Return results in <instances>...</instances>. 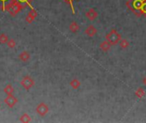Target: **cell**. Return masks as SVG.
<instances>
[{
	"mask_svg": "<svg viewBox=\"0 0 146 123\" xmlns=\"http://www.w3.org/2000/svg\"><path fill=\"white\" fill-rule=\"evenodd\" d=\"M145 0H128L127 2V8L138 17H140L142 15L141 13V7Z\"/></svg>",
	"mask_w": 146,
	"mask_h": 123,
	"instance_id": "6da1fadb",
	"label": "cell"
},
{
	"mask_svg": "<svg viewBox=\"0 0 146 123\" xmlns=\"http://www.w3.org/2000/svg\"><path fill=\"white\" fill-rule=\"evenodd\" d=\"M121 39V35L115 29L113 28L107 35H106V40L111 45H117Z\"/></svg>",
	"mask_w": 146,
	"mask_h": 123,
	"instance_id": "7a4b0ae2",
	"label": "cell"
},
{
	"mask_svg": "<svg viewBox=\"0 0 146 123\" xmlns=\"http://www.w3.org/2000/svg\"><path fill=\"white\" fill-rule=\"evenodd\" d=\"M22 9H23V6H22L20 3H18V2L15 0V1L9 7V9H7V11L9 12L11 15H15L18 14Z\"/></svg>",
	"mask_w": 146,
	"mask_h": 123,
	"instance_id": "3957f363",
	"label": "cell"
},
{
	"mask_svg": "<svg viewBox=\"0 0 146 123\" xmlns=\"http://www.w3.org/2000/svg\"><path fill=\"white\" fill-rule=\"evenodd\" d=\"M21 85L25 90L29 91L34 86V80L30 76H24L21 81Z\"/></svg>",
	"mask_w": 146,
	"mask_h": 123,
	"instance_id": "277c9868",
	"label": "cell"
},
{
	"mask_svg": "<svg viewBox=\"0 0 146 123\" xmlns=\"http://www.w3.org/2000/svg\"><path fill=\"white\" fill-rule=\"evenodd\" d=\"M36 112H37L40 116H44L47 115V113L49 112V107H48L47 104H45L44 103H40V104H38V106L36 107Z\"/></svg>",
	"mask_w": 146,
	"mask_h": 123,
	"instance_id": "5b68a950",
	"label": "cell"
},
{
	"mask_svg": "<svg viewBox=\"0 0 146 123\" xmlns=\"http://www.w3.org/2000/svg\"><path fill=\"white\" fill-rule=\"evenodd\" d=\"M3 101L9 108H13L18 103V99L13 95H9Z\"/></svg>",
	"mask_w": 146,
	"mask_h": 123,
	"instance_id": "8992f818",
	"label": "cell"
},
{
	"mask_svg": "<svg viewBox=\"0 0 146 123\" xmlns=\"http://www.w3.org/2000/svg\"><path fill=\"white\" fill-rule=\"evenodd\" d=\"M37 15H38L37 11H36L33 8H32V9H31V11L28 13V15H27V17H26V21H27V23L31 24V23L36 19Z\"/></svg>",
	"mask_w": 146,
	"mask_h": 123,
	"instance_id": "52a82bcc",
	"label": "cell"
},
{
	"mask_svg": "<svg viewBox=\"0 0 146 123\" xmlns=\"http://www.w3.org/2000/svg\"><path fill=\"white\" fill-rule=\"evenodd\" d=\"M97 33H98L97 28H96L94 26H92V25L88 26L87 28L85 30V33H86L88 37H93V36H95V35L97 34Z\"/></svg>",
	"mask_w": 146,
	"mask_h": 123,
	"instance_id": "ba28073f",
	"label": "cell"
},
{
	"mask_svg": "<svg viewBox=\"0 0 146 123\" xmlns=\"http://www.w3.org/2000/svg\"><path fill=\"white\" fill-rule=\"evenodd\" d=\"M15 0H0V9L4 11L9 9V7L15 2Z\"/></svg>",
	"mask_w": 146,
	"mask_h": 123,
	"instance_id": "9c48e42d",
	"label": "cell"
},
{
	"mask_svg": "<svg viewBox=\"0 0 146 123\" xmlns=\"http://www.w3.org/2000/svg\"><path fill=\"white\" fill-rule=\"evenodd\" d=\"M98 15V13L94 9H90L86 13V16L90 20V21H94Z\"/></svg>",
	"mask_w": 146,
	"mask_h": 123,
	"instance_id": "30bf717a",
	"label": "cell"
},
{
	"mask_svg": "<svg viewBox=\"0 0 146 123\" xmlns=\"http://www.w3.org/2000/svg\"><path fill=\"white\" fill-rule=\"evenodd\" d=\"M19 57V59H20L21 61L26 62H27V61L30 59V54H29L28 51H23L22 52H21V53L19 54V57Z\"/></svg>",
	"mask_w": 146,
	"mask_h": 123,
	"instance_id": "8fae6325",
	"label": "cell"
},
{
	"mask_svg": "<svg viewBox=\"0 0 146 123\" xmlns=\"http://www.w3.org/2000/svg\"><path fill=\"white\" fill-rule=\"evenodd\" d=\"M112 45L107 41V40H105V41H104V42H102L101 44H100V45H99V47H100V49L104 51V52H107V51H109L110 50V47H111Z\"/></svg>",
	"mask_w": 146,
	"mask_h": 123,
	"instance_id": "7c38bea8",
	"label": "cell"
},
{
	"mask_svg": "<svg viewBox=\"0 0 146 123\" xmlns=\"http://www.w3.org/2000/svg\"><path fill=\"white\" fill-rule=\"evenodd\" d=\"M69 30H70V32L75 33L80 30V26L77 24L76 21H72L69 25Z\"/></svg>",
	"mask_w": 146,
	"mask_h": 123,
	"instance_id": "4fadbf2b",
	"label": "cell"
},
{
	"mask_svg": "<svg viewBox=\"0 0 146 123\" xmlns=\"http://www.w3.org/2000/svg\"><path fill=\"white\" fill-rule=\"evenodd\" d=\"M80 85H81L80 81L79 80H77V79H74V80H72L70 81V86H71L73 89H74V90L78 89V88L80 86Z\"/></svg>",
	"mask_w": 146,
	"mask_h": 123,
	"instance_id": "5bb4252c",
	"label": "cell"
},
{
	"mask_svg": "<svg viewBox=\"0 0 146 123\" xmlns=\"http://www.w3.org/2000/svg\"><path fill=\"white\" fill-rule=\"evenodd\" d=\"M31 117H30V116L28 115V114H27V113H25V114H23V115H21V117H20V122H23V123H28V122H31Z\"/></svg>",
	"mask_w": 146,
	"mask_h": 123,
	"instance_id": "9a60e30c",
	"label": "cell"
},
{
	"mask_svg": "<svg viewBox=\"0 0 146 123\" xmlns=\"http://www.w3.org/2000/svg\"><path fill=\"white\" fill-rule=\"evenodd\" d=\"M135 95H136V97L139 98H143L145 97V90H144L142 87H140V88H139V89L135 92Z\"/></svg>",
	"mask_w": 146,
	"mask_h": 123,
	"instance_id": "2e32d148",
	"label": "cell"
},
{
	"mask_svg": "<svg viewBox=\"0 0 146 123\" xmlns=\"http://www.w3.org/2000/svg\"><path fill=\"white\" fill-rule=\"evenodd\" d=\"M4 92L9 96V95H13L14 93V87L11 85H8L4 87Z\"/></svg>",
	"mask_w": 146,
	"mask_h": 123,
	"instance_id": "e0dca14e",
	"label": "cell"
},
{
	"mask_svg": "<svg viewBox=\"0 0 146 123\" xmlns=\"http://www.w3.org/2000/svg\"><path fill=\"white\" fill-rule=\"evenodd\" d=\"M119 43H120V46L122 49H127L129 47V42L127 39H121Z\"/></svg>",
	"mask_w": 146,
	"mask_h": 123,
	"instance_id": "ac0fdd59",
	"label": "cell"
},
{
	"mask_svg": "<svg viewBox=\"0 0 146 123\" xmlns=\"http://www.w3.org/2000/svg\"><path fill=\"white\" fill-rule=\"evenodd\" d=\"M9 39V37H8V35H6V34H4V33L0 34V44H2V45L7 44V42H8Z\"/></svg>",
	"mask_w": 146,
	"mask_h": 123,
	"instance_id": "d6986e66",
	"label": "cell"
},
{
	"mask_svg": "<svg viewBox=\"0 0 146 123\" xmlns=\"http://www.w3.org/2000/svg\"><path fill=\"white\" fill-rule=\"evenodd\" d=\"M7 45H8V47H9V48H10V49H14V48L16 46V42H15V39H9V40H8V42H7Z\"/></svg>",
	"mask_w": 146,
	"mask_h": 123,
	"instance_id": "ffe728a7",
	"label": "cell"
},
{
	"mask_svg": "<svg viewBox=\"0 0 146 123\" xmlns=\"http://www.w3.org/2000/svg\"><path fill=\"white\" fill-rule=\"evenodd\" d=\"M18 3H20L22 6H23V8L27 5H28V6H31V3H32V1L33 0H16Z\"/></svg>",
	"mask_w": 146,
	"mask_h": 123,
	"instance_id": "44dd1931",
	"label": "cell"
},
{
	"mask_svg": "<svg viewBox=\"0 0 146 123\" xmlns=\"http://www.w3.org/2000/svg\"><path fill=\"white\" fill-rule=\"evenodd\" d=\"M141 13H142V15H144L146 17V0L144 2L142 7H141Z\"/></svg>",
	"mask_w": 146,
	"mask_h": 123,
	"instance_id": "7402d4cb",
	"label": "cell"
},
{
	"mask_svg": "<svg viewBox=\"0 0 146 123\" xmlns=\"http://www.w3.org/2000/svg\"><path fill=\"white\" fill-rule=\"evenodd\" d=\"M67 3H68L70 6H71V9H72V12H73V14H74L75 13V11H74V4H73V2H74V0H64Z\"/></svg>",
	"mask_w": 146,
	"mask_h": 123,
	"instance_id": "603a6c76",
	"label": "cell"
},
{
	"mask_svg": "<svg viewBox=\"0 0 146 123\" xmlns=\"http://www.w3.org/2000/svg\"><path fill=\"white\" fill-rule=\"evenodd\" d=\"M144 83H145V85L146 86V77L144 79Z\"/></svg>",
	"mask_w": 146,
	"mask_h": 123,
	"instance_id": "cb8c5ba5",
	"label": "cell"
},
{
	"mask_svg": "<svg viewBox=\"0 0 146 123\" xmlns=\"http://www.w3.org/2000/svg\"><path fill=\"white\" fill-rule=\"evenodd\" d=\"M0 108H1V105H0Z\"/></svg>",
	"mask_w": 146,
	"mask_h": 123,
	"instance_id": "d4e9b609",
	"label": "cell"
}]
</instances>
